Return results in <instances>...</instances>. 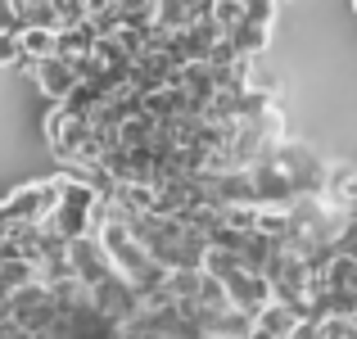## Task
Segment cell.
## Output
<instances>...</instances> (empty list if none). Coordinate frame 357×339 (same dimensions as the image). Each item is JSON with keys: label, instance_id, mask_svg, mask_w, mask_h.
<instances>
[{"label": "cell", "instance_id": "15", "mask_svg": "<svg viewBox=\"0 0 357 339\" xmlns=\"http://www.w3.org/2000/svg\"><path fill=\"white\" fill-rule=\"evenodd\" d=\"M0 36H18V9H14V0H0Z\"/></svg>", "mask_w": 357, "mask_h": 339}, {"label": "cell", "instance_id": "12", "mask_svg": "<svg viewBox=\"0 0 357 339\" xmlns=\"http://www.w3.org/2000/svg\"><path fill=\"white\" fill-rule=\"evenodd\" d=\"M158 0H122V27L127 32H154Z\"/></svg>", "mask_w": 357, "mask_h": 339}, {"label": "cell", "instance_id": "8", "mask_svg": "<svg viewBox=\"0 0 357 339\" xmlns=\"http://www.w3.org/2000/svg\"><path fill=\"white\" fill-rule=\"evenodd\" d=\"M18 9V32L27 27H45V32H59V14H54V0H14Z\"/></svg>", "mask_w": 357, "mask_h": 339}, {"label": "cell", "instance_id": "9", "mask_svg": "<svg viewBox=\"0 0 357 339\" xmlns=\"http://www.w3.org/2000/svg\"><path fill=\"white\" fill-rule=\"evenodd\" d=\"M91 50H96V32L86 27H73V32H59V45H54V54H59L63 63H82L91 59Z\"/></svg>", "mask_w": 357, "mask_h": 339}, {"label": "cell", "instance_id": "14", "mask_svg": "<svg viewBox=\"0 0 357 339\" xmlns=\"http://www.w3.org/2000/svg\"><path fill=\"white\" fill-rule=\"evenodd\" d=\"M54 14H59V32L86 27V18H91V0H54Z\"/></svg>", "mask_w": 357, "mask_h": 339}, {"label": "cell", "instance_id": "11", "mask_svg": "<svg viewBox=\"0 0 357 339\" xmlns=\"http://www.w3.org/2000/svg\"><path fill=\"white\" fill-rule=\"evenodd\" d=\"M18 45H23V59H32V63L54 59L59 32H45V27H27V32H18Z\"/></svg>", "mask_w": 357, "mask_h": 339}, {"label": "cell", "instance_id": "3", "mask_svg": "<svg viewBox=\"0 0 357 339\" xmlns=\"http://www.w3.org/2000/svg\"><path fill=\"white\" fill-rule=\"evenodd\" d=\"M68 262H73V276H77L82 285L91 289V294H96V289L105 285L109 276H118L114 262H109V253L100 249L96 235H86V240H73V244H68Z\"/></svg>", "mask_w": 357, "mask_h": 339}, {"label": "cell", "instance_id": "4", "mask_svg": "<svg viewBox=\"0 0 357 339\" xmlns=\"http://www.w3.org/2000/svg\"><path fill=\"white\" fill-rule=\"evenodd\" d=\"M91 303H96V312L105 317V322H114V326H122L127 331L131 322H136V308H140V294L127 285L122 276H109L105 285L91 294Z\"/></svg>", "mask_w": 357, "mask_h": 339}, {"label": "cell", "instance_id": "19", "mask_svg": "<svg viewBox=\"0 0 357 339\" xmlns=\"http://www.w3.org/2000/svg\"><path fill=\"white\" fill-rule=\"evenodd\" d=\"M353 172H357V158H353Z\"/></svg>", "mask_w": 357, "mask_h": 339}, {"label": "cell", "instance_id": "5", "mask_svg": "<svg viewBox=\"0 0 357 339\" xmlns=\"http://www.w3.org/2000/svg\"><path fill=\"white\" fill-rule=\"evenodd\" d=\"M227 299H231V308L244 317H258L267 303H276V294H271V280L267 276H258V271H236V276L227 280Z\"/></svg>", "mask_w": 357, "mask_h": 339}, {"label": "cell", "instance_id": "10", "mask_svg": "<svg viewBox=\"0 0 357 339\" xmlns=\"http://www.w3.org/2000/svg\"><path fill=\"white\" fill-rule=\"evenodd\" d=\"M154 136H158V122L145 118V113L127 118V122H122V131H118L122 149H154Z\"/></svg>", "mask_w": 357, "mask_h": 339}, {"label": "cell", "instance_id": "18", "mask_svg": "<svg viewBox=\"0 0 357 339\" xmlns=\"http://www.w3.org/2000/svg\"><path fill=\"white\" fill-rule=\"evenodd\" d=\"M244 339H271V335H262V331H249V335H244Z\"/></svg>", "mask_w": 357, "mask_h": 339}, {"label": "cell", "instance_id": "13", "mask_svg": "<svg viewBox=\"0 0 357 339\" xmlns=\"http://www.w3.org/2000/svg\"><path fill=\"white\" fill-rule=\"evenodd\" d=\"M244 14H249V5H240V0H213V23H218L227 36L244 27Z\"/></svg>", "mask_w": 357, "mask_h": 339}, {"label": "cell", "instance_id": "2", "mask_svg": "<svg viewBox=\"0 0 357 339\" xmlns=\"http://www.w3.org/2000/svg\"><path fill=\"white\" fill-rule=\"evenodd\" d=\"M9 322L18 326L23 335H45L54 322H59V308H54V299H50V289L36 280V285H27V289H18L14 299H9Z\"/></svg>", "mask_w": 357, "mask_h": 339}, {"label": "cell", "instance_id": "16", "mask_svg": "<svg viewBox=\"0 0 357 339\" xmlns=\"http://www.w3.org/2000/svg\"><path fill=\"white\" fill-rule=\"evenodd\" d=\"M18 59H23L18 36H0V68H5V63H18Z\"/></svg>", "mask_w": 357, "mask_h": 339}, {"label": "cell", "instance_id": "7", "mask_svg": "<svg viewBox=\"0 0 357 339\" xmlns=\"http://www.w3.org/2000/svg\"><path fill=\"white\" fill-rule=\"evenodd\" d=\"M298 326H303V317H298L294 308H285V303H267L258 317H253V331H262L271 339H294Z\"/></svg>", "mask_w": 357, "mask_h": 339}, {"label": "cell", "instance_id": "1", "mask_svg": "<svg viewBox=\"0 0 357 339\" xmlns=\"http://www.w3.org/2000/svg\"><path fill=\"white\" fill-rule=\"evenodd\" d=\"M41 131H45V145H50V154L59 158L63 167L77 163L82 149H86V140H91V122H86V118H73L63 105H50V109H45Z\"/></svg>", "mask_w": 357, "mask_h": 339}, {"label": "cell", "instance_id": "6", "mask_svg": "<svg viewBox=\"0 0 357 339\" xmlns=\"http://www.w3.org/2000/svg\"><path fill=\"white\" fill-rule=\"evenodd\" d=\"M32 82L41 86V96L50 100V105H63V100H68L73 91L82 86V82H77V68H73V63H63L59 54L36 63V68H32Z\"/></svg>", "mask_w": 357, "mask_h": 339}, {"label": "cell", "instance_id": "17", "mask_svg": "<svg viewBox=\"0 0 357 339\" xmlns=\"http://www.w3.org/2000/svg\"><path fill=\"white\" fill-rule=\"evenodd\" d=\"M0 339H32V335H23L14 322H0Z\"/></svg>", "mask_w": 357, "mask_h": 339}]
</instances>
